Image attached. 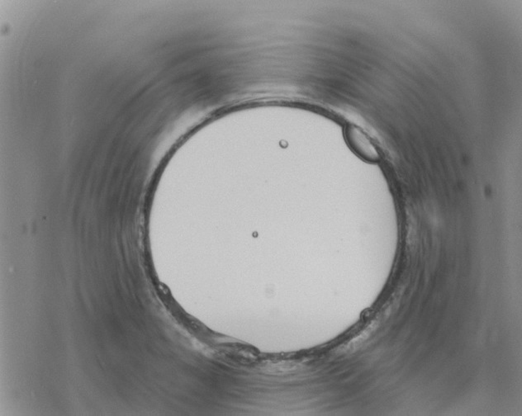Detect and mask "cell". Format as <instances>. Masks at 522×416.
Returning a JSON list of instances; mask_svg holds the SVG:
<instances>
[{
	"mask_svg": "<svg viewBox=\"0 0 522 416\" xmlns=\"http://www.w3.org/2000/svg\"><path fill=\"white\" fill-rule=\"evenodd\" d=\"M347 138L352 148L363 158L369 161H377L379 159L378 151L371 141L356 126H352L348 128Z\"/></svg>",
	"mask_w": 522,
	"mask_h": 416,
	"instance_id": "obj_1",
	"label": "cell"
}]
</instances>
